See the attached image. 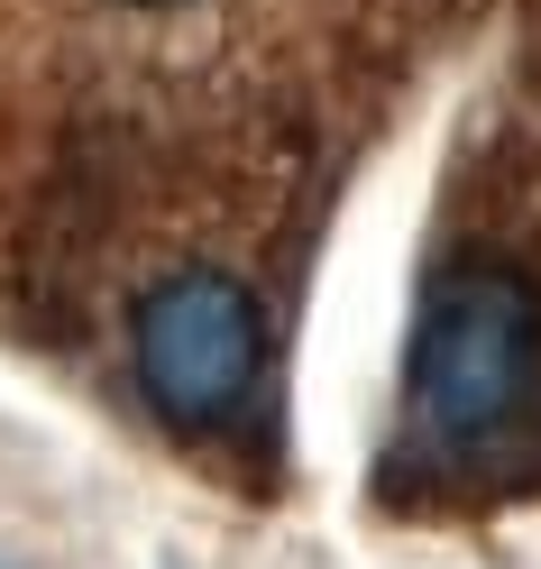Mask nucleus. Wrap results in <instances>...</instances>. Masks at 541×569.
I'll use <instances>...</instances> for the list:
<instances>
[{"label":"nucleus","mask_w":541,"mask_h":569,"mask_svg":"<svg viewBox=\"0 0 541 569\" xmlns=\"http://www.w3.org/2000/svg\"><path fill=\"white\" fill-rule=\"evenodd\" d=\"M532 349H541V312L514 276H450L422 303L413 331V405L441 441H487L504 413L532 396Z\"/></svg>","instance_id":"f03ea898"},{"label":"nucleus","mask_w":541,"mask_h":569,"mask_svg":"<svg viewBox=\"0 0 541 569\" xmlns=\"http://www.w3.org/2000/svg\"><path fill=\"white\" fill-rule=\"evenodd\" d=\"M138 386L148 405L174 422V432H221V422L258 396V368H267V312L239 276L221 267H184L138 295Z\"/></svg>","instance_id":"f257e3e1"},{"label":"nucleus","mask_w":541,"mask_h":569,"mask_svg":"<svg viewBox=\"0 0 541 569\" xmlns=\"http://www.w3.org/2000/svg\"><path fill=\"white\" fill-rule=\"evenodd\" d=\"M138 10H174V0H138Z\"/></svg>","instance_id":"7ed1b4c3"}]
</instances>
